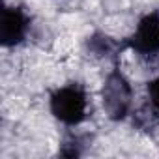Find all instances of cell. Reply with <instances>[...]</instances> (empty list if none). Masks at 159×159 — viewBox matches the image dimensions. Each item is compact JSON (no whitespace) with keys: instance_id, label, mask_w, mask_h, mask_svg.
Segmentation results:
<instances>
[{"instance_id":"cell-6","label":"cell","mask_w":159,"mask_h":159,"mask_svg":"<svg viewBox=\"0 0 159 159\" xmlns=\"http://www.w3.org/2000/svg\"><path fill=\"white\" fill-rule=\"evenodd\" d=\"M58 155H62V157H79V155H83V142H81V139L75 137V135H69L62 142V146L58 150Z\"/></svg>"},{"instance_id":"cell-3","label":"cell","mask_w":159,"mask_h":159,"mask_svg":"<svg viewBox=\"0 0 159 159\" xmlns=\"http://www.w3.org/2000/svg\"><path fill=\"white\" fill-rule=\"evenodd\" d=\"M125 45L133 49L142 58H157L159 56V11L146 13L131 38L125 39Z\"/></svg>"},{"instance_id":"cell-5","label":"cell","mask_w":159,"mask_h":159,"mask_svg":"<svg viewBox=\"0 0 159 159\" xmlns=\"http://www.w3.org/2000/svg\"><path fill=\"white\" fill-rule=\"evenodd\" d=\"M124 47H127L125 41L120 43V41L112 39L111 36H107V34H103V32L92 34V36L88 38V41H86V49H88L94 56H98V58H112V56H116Z\"/></svg>"},{"instance_id":"cell-1","label":"cell","mask_w":159,"mask_h":159,"mask_svg":"<svg viewBox=\"0 0 159 159\" xmlns=\"http://www.w3.org/2000/svg\"><path fill=\"white\" fill-rule=\"evenodd\" d=\"M51 112L66 125H79L84 122L88 114V98L84 88L77 83L58 88L51 96Z\"/></svg>"},{"instance_id":"cell-2","label":"cell","mask_w":159,"mask_h":159,"mask_svg":"<svg viewBox=\"0 0 159 159\" xmlns=\"http://www.w3.org/2000/svg\"><path fill=\"white\" fill-rule=\"evenodd\" d=\"M101 101H103V109H105L107 116L114 122L125 120L131 112L133 88L125 79V75L118 67L112 69L105 79L103 90H101Z\"/></svg>"},{"instance_id":"cell-7","label":"cell","mask_w":159,"mask_h":159,"mask_svg":"<svg viewBox=\"0 0 159 159\" xmlns=\"http://www.w3.org/2000/svg\"><path fill=\"white\" fill-rule=\"evenodd\" d=\"M148 105L159 114V77L148 83Z\"/></svg>"},{"instance_id":"cell-4","label":"cell","mask_w":159,"mask_h":159,"mask_svg":"<svg viewBox=\"0 0 159 159\" xmlns=\"http://www.w3.org/2000/svg\"><path fill=\"white\" fill-rule=\"evenodd\" d=\"M30 30V17L19 6H6L2 11L0 23V43L2 47H17L21 45Z\"/></svg>"}]
</instances>
